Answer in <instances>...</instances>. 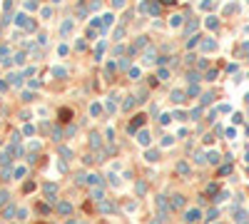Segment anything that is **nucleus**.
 <instances>
[{
  "mask_svg": "<svg viewBox=\"0 0 249 224\" xmlns=\"http://www.w3.org/2000/svg\"><path fill=\"white\" fill-rule=\"evenodd\" d=\"M154 204H157V219H160V222H167V219H170V209H172L170 202H167V197H165V194H157V197H154Z\"/></svg>",
  "mask_w": 249,
  "mask_h": 224,
  "instance_id": "nucleus-1",
  "label": "nucleus"
},
{
  "mask_svg": "<svg viewBox=\"0 0 249 224\" xmlns=\"http://www.w3.org/2000/svg\"><path fill=\"white\" fill-rule=\"evenodd\" d=\"M140 10H142V13H149L152 18H157V15L162 13V5H160V0H147V3L140 5Z\"/></svg>",
  "mask_w": 249,
  "mask_h": 224,
  "instance_id": "nucleus-2",
  "label": "nucleus"
},
{
  "mask_svg": "<svg viewBox=\"0 0 249 224\" xmlns=\"http://www.w3.org/2000/svg\"><path fill=\"white\" fill-rule=\"evenodd\" d=\"M42 194H45V199H47V202H55V199H57V184L45 182V184H42Z\"/></svg>",
  "mask_w": 249,
  "mask_h": 224,
  "instance_id": "nucleus-3",
  "label": "nucleus"
},
{
  "mask_svg": "<svg viewBox=\"0 0 249 224\" xmlns=\"http://www.w3.org/2000/svg\"><path fill=\"white\" fill-rule=\"evenodd\" d=\"M142 125H144V115H137V117H135V120H132V122H130V134H135V132H140V129H142Z\"/></svg>",
  "mask_w": 249,
  "mask_h": 224,
  "instance_id": "nucleus-4",
  "label": "nucleus"
},
{
  "mask_svg": "<svg viewBox=\"0 0 249 224\" xmlns=\"http://www.w3.org/2000/svg\"><path fill=\"white\" fill-rule=\"evenodd\" d=\"M199 219H202V214H199V209H187V212H184V222H199Z\"/></svg>",
  "mask_w": 249,
  "mask_h": 224,
  "instance_id": "nucleus-5",
  "label": "nucleus"
},
{
  "mask_svg": "<svg viewBox=\"0 0 249 224\" xmlns=\"http://www.w3.org/2000/svg\"><path fill=\"white\" fill-rule=\"evenodd\" d=\"M137 142H140L142 147H149L152 137H149V132H147V129H140V132H137Z\"/></svg>",
  "mask_w": 249,
  "mask_h": 224,
  "instance_id": "nucleus-6",
  "label": "nucleus"
},
{
  "mask_svg": "<svg viewBox=\"0 0 249 224\" xmlns=\"http://www.w3.org/2000/svg\"><path fill=\"white\" fill-rule=\"evenodd\" d=\"M55 209H57V214H62V217L72 214V204H70V202H60V204H57Z\"/></svg>",
  "mask_w": 249,
  "mask_h": 224,
  "instance_id": "nucleus-7",
  "label": "nucleus"
},
{
  "mask_svg": "<svg viewBox=\"0 0 249 224\" xmlns=\"http://www.w3.org/2000/svg\"><path fill=\"white\" fill-rule=\"evenodd\" d=\"M147 45H149V37H137V42H135V45H132V47H130V52H132V55H135V52H137V50H140V47H147Z\"/></svg>",
  "mask_w": 249,
  "mask_h": 224,
  "instance_id": "nucleus-8",
  "label": "nucleus"
},
{
  "mask_svg": "<svg viewBox=\"0 0 249 224\" xmlns=\"http://www.w3.org/2000/svg\"><path fill=\"white\" fill-rule=\"evenodd\" d=\"M87 184H92V187H100L102 189V174H87Z\"/></svg>",
  "mask_w": 249,
  "mask_h": 224,
  "instance_id": "nucleus-9",
  "label": "nucleus"
},
{
  "mask_svg": "<svg viewBox=\"0 0 249 224\" xmlns=\"http://www.w3.org/2000/svg\"><path fill=\"white\" fill-rule=\"evenodd\" d=\"M15 212H18V209H15V204H13V202H8V204H5V209H3V219H13V217H15Z\"/></svg>",
  "mask_w": 249,
  "mask_h": 224,
  "instance_id": "nucleus-10",
  "label": "nucleus"
},
{
  "mask_svg": "<svg viewBox=\"0 0 249 224\" xmlns=\"http://www.w3.org/2000/svg\"><path fill=\"white\" fill-rule=\"evenodd\" d=\"M170 207H172V209H182V207H184V197H182V194H175V197L170 199Z\"/></svg>",
  "mask_w": 249,
  "mask_h": 224,
  "instance_id": "nucleus-11",
  "label": "nucleus"
},
{
  "mask_svg": "<svg viewBox=\"0 0 249 224\" xmlns=\"http://www.w3.org/2000/svg\"><path fill=\"white\" fill-rule=\"evenodd\" d=\"M90 147H95L97 152L102 150V139H100V134H97V132H92V134H90Z\"/></svg>",
  "mask_w": 249,
  "mask_h": 224,
  "instance_id": "nucleus-12",
  "label": "nucleus"
},
{
  "mask_svg": "<svg viewBox=\"0 0 249 224\" xmlns=\"http://www.w3.org/2000/svg\"><path fill=\"white\" fill-rule=\"evenodd\" d=\"M175 169H177V174H182V177H189V164H187V162H177Z\"/></svg>",
  "mask_w": 249,
  "mask_h": 224,
  "instance_id": "nucleus-13",
  "label": "nucleus"
},
{
  "mask_svg": "<svg viewBox=\"0 0 249 224\" xmlns=\"http://www.w3.org/2000/svg\"><path fill=\"white\" fill-rule=\"evenodd\" d=\"M115 209H117V207H115L112 202H100V212H102V214H112Z\"/></svg>",
  "mask_w": 249,
  "mask_h": 224,
  "instance_id": "nucleus-14",
  "label": "nucleus"
},
{
  "mask_svg": "<svg viewBox=\"0 0 249 224\" xmlns=\"http://www.w3.org/2000/svg\"><path fill=\"white\" fill-rule=\"evenodd\" d=\"M90 197H92L95 202H105V192H102L100 187H92V192H90Z\"/></svg>",
  "mask_w": 249,
  "mask_h": 224,
  "instance_id": "nucleus-15",
  "label": "nucleus"
},
{
  "mask_svg": "<svg viewBox=\"0 0 249 224\" xmlns=\"http://www.w3.org/2000/svg\"><path fill=\"white\" fill-rule=\"evenodd\" d=\"M15 23H18V25H23V28H35V25H33V20H28V15H18V18H15Z\"/></svg>",
  "mask_w": 249,
  "mask_h": 224,
  "instance_id": "nucleus-16",
  "label": "nucleus"
},
{
  "mask_svg": "<svg viewBox=\"0 0 249 224\" xmlns=\"http://www.w3.org/2000/svg\"><path fill=\"white\" fill-rule=\"evenodd\" d=\"M144 160L147 162H157L160 160V150H147V152H144Z\"/></svg>",
  "mask_w": 249,
  "mask_h": 224,
  "instance_id": "nucleus-17",
  "label": "nucleus"
},
{
  "mask_svg": "<svg viewBox=\"0 0 249 224\" xmlns=\"http://www.w3.org/2000/svg\"><path fill=\"white\" fill-rule=\"evenodd\" d=\"M60 120H62V122H70L72 120V110L70 107H62V110H60Z\"/></svg>",
  "mask_w": 249,
  "mask_h": 224,
  "instance_id": "nucleus-18",
  "label": "nucleus"
},
{
  "mask_svg": "<svg viewBox=\"0 0 249 224\" xmlns=\"http://www.w3.org/2000/svg\"><path fill=\"white\" fill-rule=\"evenodd\" d=\"M75 15H77V18H85V15H87V5H85V3H80V5L75 8Z\"/></svg>",
  "mask_w": 249,
  "mask_h": 224,
  "instance_id": "nucleus-19",
  "label": "nucleus"
},
{
  "mask_svg": "<svg viewBox=\"0 0 249 224\" xmlns=\"http://www.w3.org/2000/svg\"><path fill=\"white\" fill-rule=\"evenodd\" d=\"M23 77H25V75H8V82H10V85H15V87H18V85H20V82H23Z\"/></svg>",
  "mask_w": 249,
  "mask_h": 224,
  "instance_id": "nucleus-20",
  "label": "nucleus"
},
{
  "mask_svg": "<svg viewBox=\"0 0 249 224\" xmlns=\"http://www.w3.org/2000/svg\"><path fill=\"white\" fill-rule=\"evenodd\" d=\"M57 152H60V157H62V160H72V150H70V147H60Z\"/></svg>",
  "mask_w": 249,
  "mask_h": 224,
  "instance_id": "nucleus-21",
  "label": "nucleus"
},
{
  "mask_svg": "<svg viewBox=\"0 0 249 224\" xmlns=\"http://www.w3.org/2000/svg\"><path fill=\"white\" fill-rule=\"evenodd\" d=\"M157 57V50H152V47H147V52H144V63H152Z\"/></svg>",
  "mask_w": 249,
  "mask_h": 224,
  "instance_id": "nucleus-22",
  "label": "nucleus"
},
{
  "mask_svg": "<svg viewBox=\"0 0 249 224\" xmlns=\"http://www.w3.org/2000/svg\"><path fill=\"white\" fill-rule=\"evenodd\" d=\"M144 192H147V184H144V182H137V184H135V194H137V197H142Z\"/></svg>",
  "mask_w": 249,
  "mask_h": 224,
  "instance_id": "nucleus-23",
  "label": "nucleus"
},
{
  "mask_svg": "<svg viewBox=\"0 0 249 224\" xmlns=\"http://www.w3.org/2000/svg\"><path fill=\"white\" fill-rule=\"evenodd\" d=\"M170 100H172V102H182V100H184V92H182V90H175V92L170 95Z\"/></svg>",
  "mask_w": 249,
  "mask_h": 224,
  "instance_id": "nucleus-24",
  "label": "nucleus"
},
{
  "mask_svg": "<svg viewBox=\"0 0 249 224\" xmlns=\"http://www.w3.org/2000/svg\"><path fill=\"white\" fill-rule=\"evenodd\" d=\"M127 77H130V80H140V67H130Z\"/></svg>",
  "mask_w": 249,
  "mask_h": 224,
  "instance_id": "nucleus-25",
  "label": "nucleus"
},
{
  "mask_svg": "<svg viewBox=\"0 0 249 224\" xmlns=\"http://www.w3.org/2000/svg\"><path fill=\"white\" fill-rule=\"evenodd\" d=\"M100 112H102V107H100L97 102H92V105H90V115H92V117H97Z\"/></svg>",
  "mask_w": 249,
  "mask_h": 224,
  "instance_id": "nucleus-26",
  "label": "nucleus"
},
{
  "mask_svg": "<svg viewBox=\"0 0 249 224\" xmlns=\"http://www.w3.org/2000/svg\"><path fill=\"white\" fill-rule=\"evenodd\" d=\"M50 139H52V142H60V139H62V132H60V129L55 127L52 132H50Z\"/></svg>",
  "mask_w": 249,
  "mask_h": 224,
  "instance_id": "nucleus-27",
  "label": "nucleus"
},
{
  "mask_svg": "<svg viewBox=\"0 0 249 224\" xmlns=\"http://www.w3.org/2000/svg\"><path fill=\"white\" fill-rule=\"evenodd\" d=\"M70 30H72V18H70V20H65V23H62V28H60V32H62V35H68Z\"/></svg>",
  "mask_w": 249,
  "mask_h": 224,
  "instance_id": "nucleus-28",
  "label": "nucleus"
},
{
  "mask_svg": "<svg viewBox=\"0 0 249 224\" xmlns=\"http://www.w3.org/2000/svg\"><path fill=\"white\" fill-rule=\"evenodd\" d=\"M10 157H13L10 152H0V164H5V167H8V164H10Z\"/></svg>",
  "mask_w": 249,
  "mask_h": 224,
  "instance_id": "nucleus-29",
  "label": "nucleus"
},
{
  "mask_svg": "<svg viewBox=\"0 0 249 224\" xmlns=\"http://www.w3.org/2000/svg\"><path fill=\"white\" fill-rule=\"evenodd\" d=\"M170 25H172V28H179V25H182V15H172V18H170Z\"/></svg>",
  "mask_w": 249,
  "mask_h": 224,
  "instance_id": "nucleus-30",
  "label": "nucleus"
},
{
  "mask_svg": "<svg viewBox=\"0 0 249 224\" xmlns=\"http://www.w3.org/2000/svg\"><path fill=\"white\" fill-rule=\"evenodd\" d=\"M157 77H160V80H167V77H170V70H167V67H160V70H157Z\"/></svg>",
  "mask_w": 249,
  "mask_h": 224,
  "instance_id": "nucleus-31",
  "label": "nucleus"
},
{
  "mask_svg": "<svg viewBox=\"0 0 249 224\" xmlns=\"http://www.w3.org/2000/svg\"><path fill=\"white\" fill-rule=\"evenodd\" d=\"M132 105H135V97H125V102H122V110H132Z\"/></svg>",
  "mask_w": 249,
  "mask_h": 224,
  "instance_id": "nucleus-32",
  "label": "nucleus"
},
{
  "mask_svg": "<svg viewBox=\"0 0 249 224\" xmlns=\"http://www.w3.org/2000/svg\"><path fill=\"white\" fill-rule=\"evenodd\" d=\"M52 75H57V77H65V75H68V70H65V67H52Z\"/></svg>",
  "mask_w": 249,
  "mask_h": 224,
  "instance_id": "nucleus-33",
  "label": "nucleus"
},
{
  "mask_svg": "<svg viewBox=\"0 0 249 224\" xmlns=\"http://www.w3.org/2000/svg\"><path fill=\"white\" fill-rule=\"evenodd\" d=\"M33 189H35V182H25V184H23V192L25 194H30Z\"/></svg>",
  "mask_w": 249,
  "mask_h": 224,
  "instance_id": "nucleus-34",
  "label": "nucleus"
},
{
  "mask_svg": "<svg viewBox=\"0 0 249 224\" xmlns=\"http://www.w3.org/2000/svg\"><path fill=\"white\" fill-rule=\"evenodd\" d=\"M107 177H110V184H112V187H117V184H120V177H117L115 172H112V174H107Z\"/></svg>",
  "mask_w": 249,
  "mask_h": 224,
  "instance_id": "nucleus-35",
  "label": "nucleus"
},
{
  "mask_svg": "<svg viewBox=\"0 0 249 224\" xmlns=\"http://www.w3.org/2000/svg\"><path fill=\"white\" fill-rule=\"evenodd\" d=\"M115 100H117V97L112 95V100L107 102V112H115V110H117V105H115Z\"/></svg>",
  "mask_w": 249,
  "mask_h": 224,
  "instance_id": "nucleus-36",
  "label": "nucleus"
},
{
  "mask_svg": "<svg viewBox=\"0 0 249 224\" xmlns=\"http://www.w3.org/2000/svg\"><path fill=\"white\" fill-rule=\"evenodd\" d=\"M8 202H10V194H8V192H0V207H3V204H8Z\"/></svg>",
  "mask_w": 249,
  "mask_h": 224,
  "instance_id": "nucleus-37",
  "label": "nucleus"
},
{
  "mask_svg": "<svg viewBox=\"0 0 249 224\" xmlns=\"http://www.w3.org/2000/svg\"><path fill=\"white\" fill-rule=\"evenodd\" d=\"M18 219L25 222V219H28V209H18Z\"/></svg>",
  "mask_w": 249,
  "mask_h": 224,
  "instance_id": "nucleus-38",
  "label": "nucleus"
},
{
  "mask_svg": "<svg viewBox=\"0 0 249 224\" xmlns=\"http://www.w3.org/2000/svg\"><path fill=\"white\" fill-rule=\"evenodd\" d=\"M25 57H28L25 52H18V55H15V63H18V65H23V63H25Z\"/></svg>",
  "mask_w": 249,
  "mask_h": 224,
  "instance_id": "nucleus-39",
  "label": "nucleus"
},
{
  "mask_svg": "<svg viewBox=\"0 0 249 224\" xmlns=\"http://www.w3.org/2000/svg\"><path fill=\"white\" fill-rule=\"evenodd\" d=\"M25 8H28V10H35V8H37V0H25Z\"/></svg>",
  "mask_w": 249,
  "mask_h": 224,
  "instance_id": "nucleus-40",
  "label": "nucleus"
},
{
  "mask_svg": "<svg viewBox=\"0 0 249 224\" xmlns=\"http://www.w3.org/2000/svg\"><path fill=\"white\" fill-rule=\"evenodd\" d=\"M102 5V0H90V10H97Z\"/></svg>",
  "mask_w": 249,
  "mask_h": 224,
  "instance_id": "nucleus-41",
  "label": "nucleus"
},
{
  "mask_svg": "<svg viewBox=\"0 0 249 224\" xmlns=\"http://www.w3.org/2000/svg\"><path fill=\"white\" fill-rule=\"evenodd\" d=\"M122 35H125V28H122V25H120V28H117V30H115V40H120V37H122Z\"/></svg>",
  "mask_w": 249,
  "mask_h": 224,
  "instance_id": "nucleus-42",
  "label": "nucleus"
},
{
  "mask_svg": "<svg viewBox=\"0 0 249 224\" xmlns=\"http://www.w3.org/2000/svg\"><path fill=\"white\" fill-rule=\"evenodd\" d=\"M187 80H189V82H197V80H199V75H197V72H189V75H187Z\"/></svg>",
  "mask_w": 249,
  "mask_h": 224,
  "instance_id": "nucleus-43",
  "label": "nucleus"
},
{
  "mask_svg": "<svg viewBox=\"0 0 249 224\" xmlns=\"http://www.w3.org/2000/svg\"><path fill=\"white\" fill-rule=\"evenodd\" d=\"M107 142H115V129H112V127L107 129Z\"/></svg>",
  "mask_w": 249,
  "mask_h": 224,
  "instance_id": "nucleus-44",
  "label": "nucleus"
},
{
  "mask_svg": "<svg viewBox=\"0 0 249 224\" xmlns=\"http://www.w3.org/2000/svg\"><path fill=\"white\" fill-rule=\"evenodd\" d=\"M194 28H197V20H189V23H187V32H192Z\"/></svg>",
  "mask_w": 249,
  "mask_h": 224,
  "instance_id": "nucleus-45",
  "label": "nucleus"
},
{
  "mask_svg": "<svg viewBox=\"0 0 249 224\" xmlns=\"http://www.w3.org/2000/svg\"><path fill=\"white\" fill-rule=\"evenodd\" d=\"M197 92H199V90H197V85H192V87L187 90V95H189V97H194V95H197Z\"/></svg>",
  "mask_w": 249,
  "mask_h": 224,
  "instance_id": "nucleus-46",
  "label": "nucleus"
},
{
  "mask_svg": "<svg viewBox=\"0 0 249 224\" xmlns=\"http://www.w3.org/2000/svg\"><path fill=\"white\" fill-rule=\"evenodd\" d=\"M23 100H25V102H30V100H35V95H33V92H23Z\"/></svg>",
  "mask_w": 249,
  "mask_h": 224,
  "instance_id": "nucleus-47",
  "label": "nucleus"
},
{
  "mask_svg": "<svg viewBox=\"0 0 249 224\" xmlns=\"http://www.w3.org/2000/svg\"><path fill=\"white\" fill-rule=\"evenodd\" d=\"M209 162H214V164H217V162H219V155H217V152H209Z\"/></svg>",
  "mask_w": 249,
  "mask_h": 224,
  "instance_id": "nucleus-48",
  "label": "nucleus"
},
{
  "mask_svg": "<svg viewBox=\"0 0 249 224\" xmlns=\"http://www.w3.org/2000/svg\"><path fill=\"white\" fill-rule=\"evenodd\" d=\"M20 120H23V122H28V120H30V112H28V110H25V112H20Z\"/></svg>",
  "mask_w": 249,
  "mask_h": 224,
  "instance_id": "nucleus-49",
  "label": "nucleus"
},
{
  "mask_svg": "<svg viewBox=\"0 0 249 224\" xmlns=\"http://www.w3.org/2000/svg\"><path fill=\"white\" fill-rule=\"evenodd\" d=\"M25 174V167H15V177H23Z\"/></svg>",
  "mask_w": 249,
  "mask_h": 224,
  "instance_id": "nucleus-50",
  "label": "nucleus"
},
{
  "mask_svg": "<svg viewBox=\"0 0 249 224\" xmlns=\"http://www.w3.org/2000/svg\"><path fill=\"white\" fill-rule=\"evenodd\" d=\"M37 212H42V214H47V212H50V207H45V204H37Z\"/></svg>",
  "mask_w": 249,
  "mask_h": 224,
  "instance_id": "nucleus-51",
  "label": "nucleus"
},
{
  "mask_svg": "<svg viewBox=\"0 0 249 224\" xmlns=\"http://www.w3.org/2000/svg\"><path fill=\"white\" fill-rule=\"evenodd\" d=\"M112 8H125V0H112Z\"/></svg>",
  "mask_w": 249,
  "mask_h": 224,
  "instance_id": "nucleus-52",
  "label": "nucleus"
},
{
  "mask_svg": "<svg viewBox=\"0 0 249 224\" xmlns=\"http://www.w3.org/2000/svg\"><path fill=\"white\" fill-rule=\"evenodd\" d=\"M112 20H115V15H105V20H102V25H110Z\"/></svg>",
  "mask_w": 249,
  "mask_h": 224,
  "instance_id": "nucleus-53",
  "label": "nucleus"
},
{
  "mask_svg": "<svg viewBox=\"0 0 249 224\" xmlns=\"http://www.w3.org/2000/svg\"><path fill=\"white\" fill-rule=\"evenodd\" d=\"M120 67L125 70V67H130V57H125V60H120Z\"/></svg>",
  "mask_w": 249,
  "mask_h": 224,
  "instance_id": "nucleus-54",
  "label": "nucleus"
},
{
  "mask_svg": "<svg viewBox=\"0 0 249 224\" xmlns=\"http://www.w3.org/2000/svg\"><path fill=\"white\" fill-rule=\"evenodd\" d=\"M25 134H35V127L33 125H25Z\"/></svg>",
  "mask_w": 249,
  "mask_h": 224,
  "instance_id": "nucleus-55",
  "label": "nucleus"
},
{
  "mask_svg": "<svg viewBox=\"0 0 249 224\" xmlns=\"http://www.w3.org/2000/svg\"><path fill=\"white\" fill-rule=\"evenodd\" d=\"M3 55H8V47L5 45H0V63H3Z\"/></svg>",
  "mask_w": 249,
  "mask_h": 224,
  "instance_id": "nucleus-56",
  "label": "nucleus"
},
{
  "mask_svg": "<svg viewBox=\"0 0 249 224\" xmlns=\"http://www.w3.org/2000/svg\"><path fill=\"white\" fill-rule=\"evenodd\" d=\"M175 0H160V5H172Z\"/></svg>",
  "mask_w": 249,
  "mask_h": 224,
  "instance_id": "nucleus-57",
  "label": "nucleus"
},
{
  "mask_svg": "<svg viewBox=\"0 0 249 224\" xmlns=\"http://www.w3.org/2000/svg\"><path fill=\"white\" fill-rule=\"evenodd\" d=\"M149 224H160V219H152V222H149Z\"/></svg>",
  "mask_w": 249,
  "mask_h": 224,
  "instance_id": "nucleus-58",
  "label": "nucleus"
},
{
  "mask_svg": "<svg viewBox=\"0 0 249 224\" xmlns=\"http://www.w3.org/2000/svg\"><path fill=\"white\" fill-rule=\"evenodd\" d=\"M52 3H60V0H52Z\"/></svg>",
  "mask_w": 249,
  "mask_h": 224,
  "instance_id": "nucleus-59",
  "label": "nucleus"
}]
</instances>
